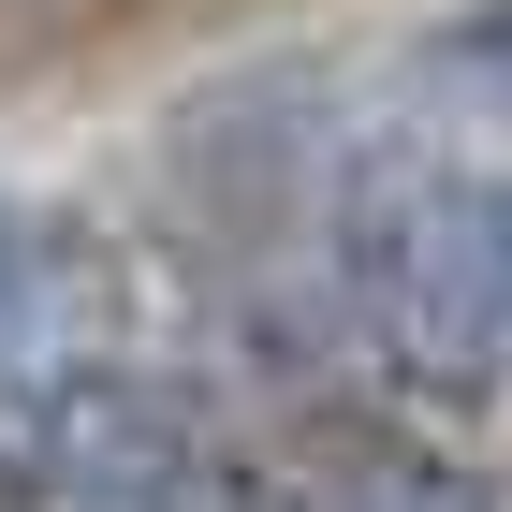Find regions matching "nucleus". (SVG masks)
<instances>
[{
  "label": "nucleus",
  "mask_w": 512,
  "mask_h": 512,
  "mask_svg": "<svg viewBox=\"0 0 512 512\" xmlns=\"http://www.w3.org/2000/svg\"><path fill=\"white\" fill-rule=\"evenodd\" d=\"M88 366V249L44 205H0V395H59Z\"/></svg>",
  "instance_id": "3"
},
{
  "label": "nucleus",
  "mask_w": 512,
  "mask_h": 512,
  "mask_svg": "<svg viewBox=\"0 0 512 512\" xmlns=\"http://www.w3.org/2000/svg\"><path fill=\"white\" fill-rule=\"evenodd\" d=\"M352 322L425 395H512V191L454 161H381L337 220Z\"/></svg>",
  "instance_id": "1"
},
{
  "label": "nucleus",
  "mask_w": 512,
  "mask_h": 512,
  "mask_svg": "<svg viewBox=\"0 0 512 512\" xmlns=\"http://www.w3.org/2000/svg\"><path fill=\"white\" fill-rule=\"evenodd\" d=\"M249 0H15L0 15V74H74V59H132V44H176V30H220Z\"/></svg>",
  "instance_id": "4"
},
{
  "label": "nucleus",
  "mask_w": 512,
  "mask_h": 512,
  "mask_svg": "<svg viewBox=\"0 0 512 512\" xmlns=\"http://www.w3.org/2000/svg\"><path fill=\"white\" fill-rule=\"evenodd\" d=\"M308 512H498V498H483L469 469H439V454H352Z\"/></svg>",
  "instance_id": "5"
},
{
  "label": "nucleus",
  "mask_w": 512,
  "mask_h": 512,
  "mask_svg": "<svg viewBox=\"0 0 512 512\" xmlns=\"http://www.w3.org/2000/svg\"><path fill=\"white\" fill-rule=\"evenodd\" d=\"M15 512H278V483L191 381L74 366L15 425Z\"/></svg>",
  "instance_id": "2"
}]
</instances>
